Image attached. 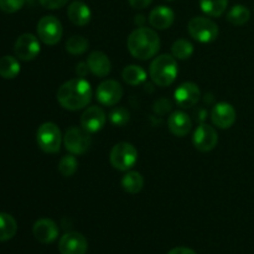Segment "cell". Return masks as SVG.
Segmentation results:
<instances>
[{"mask_svg":"<svg viewBox=\"0 0 254 254\" xmlns=\"http://www.w3.org/2000/svg\"><path fill=\"white\" fill-rule=\"evenodd\" d=\"M92 87L86 78L77 77L64 82L57 91V102L64 109L71 112L86 108L92 101Z\"/></svg>","mask_w":254,"mask_h":254,"instance_id":"cell-1","label":"cell"},{"mask_svg":"<svg viewBox=\"0 0 254 254\" xmlns=\"http://www.w3.org/2000/svg\"><path fill=\"white\" fill-rule=\"evenodd\" d=\"M127 46L134 59L148 61L155 57L160 50V37L155 30L141 26L129 35Z\"/></svg>","mask_w":254,"mask_h":254,"instance_id":"cell-2","label":"cell"},{"mask_svg":"<svg viewBox=\"0 0 254 254\" xmlns=\"http://www.w3.org/2000/svg\"><path fill=\"white\" fill-rule=\"evenodd\" d=\"M149 74L151 81L158 87L171 86L179 74L178 61L173 55H160L150 64Z\"/></svg>","mask_w":254,"mask_h":254,"instance_id":"cell-3","label":"cell"},{"mask_svg":"<svg viewBox=\"0 0 254 254\" xmlns=\"http://www.w3.org/2000/svg\"><path fill=\"white\" fill-rule=\"evenodd\" d=\"M36 141L39 148L46 154H56L61 149L64 141L61 130L52 122L41 124L36 131Z\"/></svg>","mask_w":254,"mask_h":254,"instance_id":"cell-4","label":"cell"},{"mask_svg":"<svg viewBox=\"0 0 254 254\" xmlns=\"http://www.w3.org/2000/svg\"><path fill=\"white\" fill-rule=\"evenodd\" d=\"M190 36L201 44H210L218 37V26L213 20L205 16H195L189 21Z\"/></svg>","mask_w":254,"mask_h":254,"instance_id":"cell-5","label":"cell"},{"mask_svg":"<svg viewBox=\"0 0 254 254\" xmlns=\"http://www.w3.org/2000/svg\"><path fill=\"white\" fill-rule=\"evenodd\" d=\"M112 166L119 171H128L138 161V150L135 146L127 141L116 144L109 155Z\"/></svg>","mask_w":254,"mask_h":254,"instance_id":"cell-6","label":"cell"},{"mask_svg":"<svg viewBox=\"0 0 254 254\" xmlns=\"http://www.w3.org/2000/svg\"><path fill=\"white\" fill-rule=\"evenodd\" d=\"M37 37L47 46H55L60 42L64 35L61 21L54 15H46L37 22Z\"/></svg>","mask_w":254,"mask_h":254,"instance_id":"cell-7","label":"cell"},{"mask_svg":"<svg viewBox=\"0 0 254 254\" xmlns=\"http://www.w3.org/2000/svg\"><path fill=\"white\" fill-rule=\"evenodd\" d=\"M91 135L88 131L79 127H71L64 135V145L69 154L83 155L91 148Z\"/></svg>","mask_w":254,"mask_h":254,"instance_id":"cell-8","label":"cell"},{"mask_svg":"<svg viewBox=\"0 0 254 254\" xmlns=\"http://www.w3.org/2000/svg\"><path fill=\"white\" fill-rule=\"evenodd\" d=\"M41 51L40 39L32 34H22L16 39L14 45L15 56L25 62L32 61Z\"/></svg>","mask_w":254,"mask_h":254,"instance_id":"cell-9","label":"cell"},{"mask_svg":"<svg viewBox=\"0 0 254 254\" xmlns=\"http://www.w3.org/2000/svg\"><path fill=\"white\" fill-rule=\"evenodd\" d=\"M123 97V87L116 79H107L99 83L96 91V98L102 106L114 107Z\"/></svg>","mask_w":254,"mask_h":254,"instance_id":"cell-10","label":"cell"},{"mask_svg":"<svg viewBox=\"0 0 254 254\" xmlns=\"http://www.w3.org/2000/svg\"><path fill=\"white\" fill-rule=\"evenodd\" d=\"M192 144L196 150L201 153L213 150L218 144L217 130L208 124H200L193 131Z\"/></svg>","mask_w":254,"mask_h":254,"instance_id":"cell-11","label":"cell"},{"mask_svg":"<svg viewBox=\"0 0 254 254\" xmlns=\"http://www.w3.org/2000/svg\"><path fill=\"white\" fill-rule=\"evenodd\" d=\"M107 123V114L102 107L91 106L81 116V127L89 134L102 130Z\"/></svg>","mask_w":254,"mask_h":254,"instance_id":"cell-12","label":"cell"},{"mask_svg":"<svg viewBox=\"0 0 254 254\" xmlns=\"http://www.w3.org/2000/svg\"><path fill=\"white\" fill-rule=\"evenodd\" d=\"M59 251L61 254H86L88 241L82 233L68 232L60 238Z\"/></svg>","mask_w":254,"mask_h":254,"instance_id":"cell-13","label":"cell"},{"mask_svg":"<svg viewBox=\"0 0 254 254\" xmlns=\"http://www.w3.org/2000/svg\"><path fill=\"white\" fill-rule=\"evenodd\" d=\"M201 91L193 82H184L174 92V99L181 108H191L200 101Z\"/></svg>","mask_w":254,"mask_h":254,"instance_id":"cell-14","label":"cell"},{"mask_svg":"<svg viewBox=\"0 0 254 254\" xmlns=\"http://www.w3.org/2000/svg\"><path fill=\"white\" fill-rule=\"evenodd\" d=\"M237 119V113L232 104L227 102H220L211 112V121L213 126L220 129H230Z\"/></svg>","mask_w":254,"mask_h":254,"instance_id":"cell-15","label":"cell"},{"mask_svg":"<svg viewBox=\"0 0 254 254\" xmlns=\"http://www.w3.org/2000/svg\"><path fill=\"white\" fill-rule=\"evenodd\" d=\"M59 226L50 218H40L32 226L34 237L44 245H50V243L55 242L59 237Z\"/></svg>","mask_w":254,"mask_h":254,"instance_id":"cell-16","label":"cell"},{"mask_svg":"<svg viewBox=\"0 0 254 254\" xmlns=\"http://www.w3.org/2000/svg\"><path fill=\"white\" fill-rule=\"evenodd\" d=\"M168 128L173 135L183 138L186 136L192 129V121L183 111H176L168 118Z\"/></svg>","mask_w":254,"mask_h":254,"instance_id":"cell-17","label":"cell"},{"mask_svg":"<svg viewBox=\"0 0 254 254\" xmlns=\"http://www.w3.org/2000/svg\"><path fill=\"white\" fill-rule=\"evenodd\" d=\"M87 64H88L91 73L98 77V78L107 77L112 71L111 60L102 51L92 52L88 56V59H87Z\"/></svg>","mask_w":254,"mask_h":254,"instance_id":"cell-18","label":"cell"},{"mask_svg":"<svg viewBox=\"0 0 254 254\" xmlns=\"http://www.w3.org/2000/svg\"><path fill=\"white\" fill-rule=\"evenodd\" d=\"M175 21V12L168 6H156L149 15V24L156 30H166Z\"/></svg>","mask_w":254,"mask_h":254,"instance_id":"cell-19","label":"cell"},{"mask_svg":"<svg viewBox=\"0 0 254 254\" xmlns=\"http://www.w3.org/2000/svg\"><path fill=\"white\" fill-rule=\"evenodd\" d=\"M67 16L76 26H86L92 19V11L83 1H73L67 7Z\"/></svg>","mask_w":254,"mask_h":254,"instance_id":"cell-20","label":"cell"},{"mask_svg":"<svg viewBox=\"0 0 254 254\" xmlns=\"http://www.w3.org/2000/svg\"><path fill=\"white\" fill-rule=\"evenodd\" d=\"M122 188L130 195L139 193L144 188V178L138 171H128L122 178Z\"/></svg>","mask_w":254,"mask_h":254,"instance_id":"cell-21","label":"cell"},{"mask_svg":"<svg viewBox=\"0 0 254 254\" xmlns=\"http://www.w3.org/2000/svg\"><path fill=\"white\" fill-rule=\"evenodd\" d=\"M122 78L129 86H139L146 79V72L143 67L138 64H129L124 67L122 72Z\"/></svg>","mask_w":254,"mask_h":254,"instance_id":"cell-22","label":"cell"},{"mask_svg":"<svg viewBox=\"0 0 254 254\" xmlns=\"http://www.w3.org/2000/svg\"><path fill=\"white\" fill-rule=\"evenodd\" d=\"M17 232L16 220L11 215L0 212V242L11 240Z\"/></svg>","mask_w":254,"mask_h":254,"instance_id":"cell-23","label":"cell"},{"mask_svg":"<svg viewBox=\"0 0 254 254\" xmlns=\"http://www.w3.org/2000/svg\"><path fill=\"white\" fill-rule=\"evenodd\" d=\"M20 73V62L17 57L4 56L0 59V76L5 79H12Z\"/></svg>","mask_w":254,"mask_h":254,"instance_id":"cell-24","label":"cell"},{"mask_svg":"<svg viewBox=\"0 0 254 254\" xmlns=\"http://www.w3.org/2000/svg\"><path fill=\"white\" fill-rule=\"evenodd\" d=\"M228 6V0H200V7L207 16L220 17Z\"/></svg>","mask_w":254,"mask_h":254,"instance_id":"cell-25","label":"cell"},{"mask_svg":"<svg viewBox=\"0 0 254 254\" xmlns=\"http://www.w3.org/2000/svg\"><path fill=\"white\" fill-rule=\"evenodd\" d=\"M251 19V11L245 5H235L227 12V21L235 26H243Z\"/></svg>","mask_w":254,"mask_h":254,"instance_id":"cell-26","label":"cell"},{"mask_svg":"<svg viewBox=\"0 0 254 254\" xmlns=\"http://www.w3.org/2000/svg\"><path fill=\"white\" fill-rule=\"evenodd\" d=\"M171 55L176 60L185 61L193 55V45L186 39H179L171 46Z\"/></svg>","mask_w":254,"mask_h":254,"instance_id":"cell-27","label":"cell"},{"mask_svg":"<svg viewBox=\"0 0 254 254\" xmlns=\"http://www.w3.org/2000/svg\"><path fill=\"white\" fill-rule=\"evenodd\" d=\"M89 49V41L82 35H73L66 41V51L73 56L83 55Z\"/></svg>","mask_w":254,"mask_h":254,"instance_id":"cell-28","label":"cell"},{"mask_svg":"<svg viewBox=\"0 0 254 254\" xmlns=\"http://www.w3.org/2000/svg\"><path fill=\"white\" fill-rule=\"evenodd\" d=\"M77 169H78V160H77L76 155H73V154H68V155H64L60 159L59 171L64 178L73 176L76 174Z\"/></svg>","mask_w":254,"mask_h":254,"instance_id":"cell-29","label":"cell"},{"mask_svg":"<svg viewBox=\"0 0 254 254\" xmlns=\"http://www.w3.org/2000/svg\"><path fill=\"white\" fill-rule=\"evenodd\" d=\"M130 119V113L124 107H116L109 113V121L116 127H124Z\"/></svg>","mask_w":254,"mask_h":254,"instance_id":"cell-30","label":"cell"},{"mask_svg":"<svg viewBox=\"0 0 254 254\" xmlns=\"http://www.w3.org/2000/svg\"><path fill=\"white\" fill-rule=\"evenodd\" d=\"M26 0H0V10L6 14H14L22 9Z\"/></svg>","mask_w":254,"mask_h":254,"instance_id":"cell-31","label":"cell"},{"mask_svg":"<svg viewBox=\"0 0 254 254\" xmlns=\"http://www.w3.org/2000/svg\"><path fill=\"white\" fill-rule=\"evenodd\" d=\"M42 7L49 10H57L64 7L68 2V0H39Z\"/></svg>","mask_w":254,"mask_h":254,"instance_id":"cell-32","label":"cell"},{"mask_svg":"<svg viewBox=\"0 0 254 254\" xmlns=\"http://www.w3.org/2000/svg\"><path fill=\"white\" fill-rule=\"evenodd\" d=\"M128 1L130 4V6L134 7V9L143 10L145 7H148L153 2V0H128Z\"/></svg>","mask_w":254,"mask_h":254,"instance_id":"cell-33","label":"cell"},{"mask_svg":"<svg viewBox=\"0 0 254 254\" xmlns=\"http://www.w3.org/2000/svg\"><path fill=\"white\" fill-rule=\"evenodd\" d=\"M89 72L91 71H89V67H88V64H87V62H79V64L76 66V73L78 77L84 78V77H86Z\"/></svg>","mask_w":254,"mask_h":254,"instance_id":"cell-34","label":"cell"},{"mask_svg":"<svg viewBox=\"0 0 254 254\" xmlns=\"http://www.w3.org/2000/svg\"><path fill=\"white\" fill-rule=\"evenodd\" d=\"M168 254H197L193 250L188 247H176L173 248Z\"/></svg>","mask_w":254,"mask_h":254,"instance_id":"cell-35","label":"cell"},{"mask_svg":"<svg viewBox=\"0 0 254 254\" xmlns=\"http://www.w3.org/2000/svg\"><path fill=\"white\" fill-rule=\"evenodd\" d=\"M144 21H145V19H144L143 15H138V16H135V22H136V24H143Z\"/></svg>","mask_w":254,"mask_h":254,"instance_id":"cell-36","label":"cell"},{"mask_svg":"<svg viewBox=\"0 0 254 254\" xmlns=\"http://www.w3.org/2000/svg\"><path fill=\"white\" fill-rule=\"evenodd\" d=\"M166 1H174V0H166Z\"/></svg>","mask_w":254,"mask_h":254,"instance_id":"cell-37","label":"cell"}]
</instances>
